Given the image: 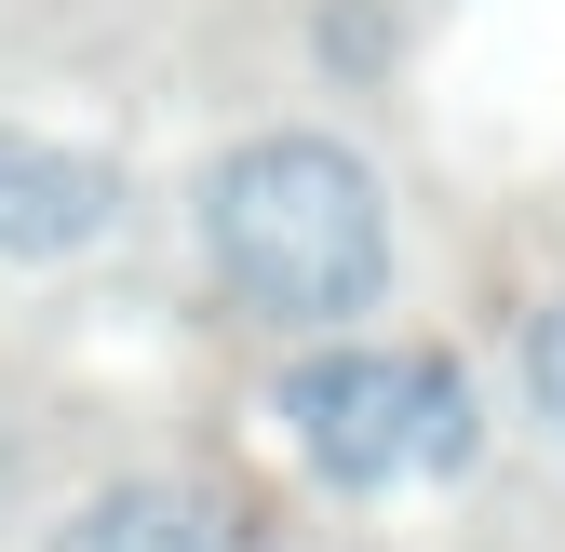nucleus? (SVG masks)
I'll return each instance as SVG.
<instances>
[{
  "mask_svg": "<svg viewBox=\"0 0 565 552\" xmlns=\"http://www.w3.org/2000/svg\"><path fill=\"white\" fill-rule=\"evenodd\" d=\"M202 256L256 323L337 337L391 297V202L337 135H243L202 176Z\"/></svg>",
  "mask_w": 565,
  "mask_h": 552,
  "instance_id": "obj_1",
  "label": "nucleus"
},
{
  "mask_svg": "<svg viewBox=\"0 0 565 552\" xmlns=\"http://www.w3.org/2000/svg\"><path fill=\"white\" fill-rule=\"evenodd\" d=\"M282 445L310 458V486L337 499H377V486H445L471 471L484 418H471V378L445 351H310L282 378Z\"/></svg>",
  "mask_w": 565,
  "mask_h": 552,
  "instance_id": "obj_2",
  "label": "nucleus"
},
{
  "mask_svg": "<svg viewBox=\"0 0 565 552\" xmlns=\"http://www.w3.org/2000/svg\"><path fill=\"white\" fill-rule=\"evenodd\" d=\"M108 216H121L108 149H67V135L0 121V256H82Z\"/></svg>",
  "mask_w": 565,
  "mask_h": 552,
  "instance_id": "obj_3",
  "label": "nucleus"
},
{
  "mask_svg": "<svg viewBox=\"0 0 565 552\" xmlns=\"http://www.w3.org/2000/svg\"><path fill=\"white\" fill-rule=\"evenodd\" d=\"M54 552H243V526L202 512L189 486H108V499H82V526Z\"/></svg>",
  "mask_w": 565,
  "mask_h": 552,
  "instance_id": "obj_4",
  "label": "nucleus"
},
{
  "mask_svg": "<svg viewBox=\"0 0 565 552\" xmlns=\"http://www.w3.org/2000/svg\"><path fill=\"white\" fill-rule=\"evenodd\" d=\"M525 404H539V418H552V445H565V297L525 323Z\"/></svg>",
  "mask_w": 565,
  "mask_h": 552,
  "instance_id": "obj_5",
  "label": "nucleus"
}]
</instances>
